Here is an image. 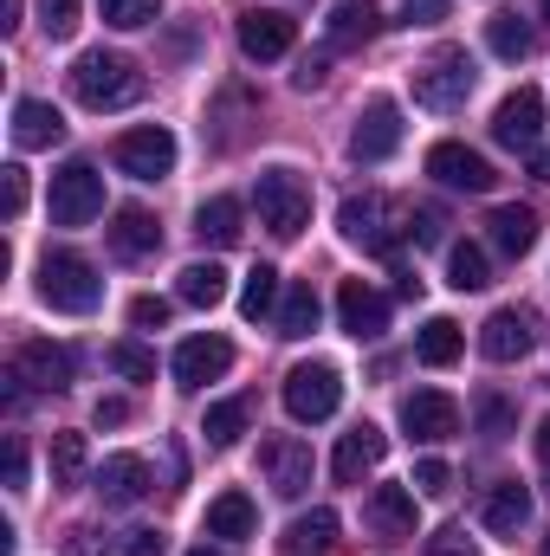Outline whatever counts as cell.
<instances>
[{"instance_id":"1","label":"cell","mask_w":550,"mask_h":556,"mask_svg":"<svg viewBox=\"0 0 550 556\" xmlns=\"http://www.w3.org/2000/svg\"><path fill=\"white\" fill-rule=\"evenodd\" d=\"M337 227H343V240L363 247V253H396L414 233V207L396 201V194H383V188H370V194H350V201L337 207Z\"/></svg>"},{"instance_id":"2","label":"cell","mask_w":550,"mask_h":556,"mask_svg":"<svg viewBox=\"0 0 550 556\" xmlns=\"http://www.w3.org/2000/svg\"><path fill=\"white\" fill-rule=\"evenodd\" d=\"M72 98L85 111H124L142 98V72L124 59V52H85L72 65Z\"/></svg>"},{"instance_id":"3","label":"cell","mask_w":550,"mask_h":556,"mask_svg":"<svg viewBox=\"0 0 550 556\" xmlns=\"http://www.w3.org/2000/svg\"><path fill=\"white\" fill-rule=\"evenodd\" d=\"M473 85H479V72H473V59L460 52V46H447V52H434L427 65H414V104L421 111H460L466 98H473Z\"/></svg>"},{"instance_id":"4","label":"cell","mask_w":550,"mask_h":556,"mask_svg":"<svg viewBox=\"0 0 550 556\" xmlns=\"http://www.w3.org/2000/svg\"><path fill=\"white\" fill-rule=\"evenodd\" d=\"M39 298H46L52 311L85 317V311H98L104 278L91 273V260H78V253H46V260H39Z\"/></svg>"},{"instance_id":"5","label":"cell","mask_w":550,"mask_h":556,"mask_svg":"<svg viewBox=\"0 0 550 556\" xmlns=\"http://www.w3.org/2000/svg\"><path fill=\"white\" fill-rule=\"evenodd\" d=\"M253 201H260V227L273 240H298L304 220H311V194H304V181L291 168H266L260 188H253Z\"/></svg>"},{"instance_id":"6","label":"cell","mask_w":550,"mask_h":556,"mask_svg":"<svg viewBox=\"0 0 550 556\" xmlns=\"http://www.w3.org/2000/svg\"><path fill=\"white\" fill-rule=\"evenodd\" d=\"M46 207H52V227H91V220L104 214V175H98L91 162H65V168L52 175Z\"/></svg>"},{"instance_id":"7","label":"cell","mask_w":550,"mask_h":556,"mask_svg":"<svg viewBox=\"0 0 550 556\" xmlns=\"http://www.w3.org/2000/svg\"><path fill=\"white\" fill-rule=\"evenodd\" d=\"M343 402V376L330 363H298L285 376V415L291 420H330Z\"/></svg>"},{"instance_id":"8","label":"cell","mask_w":550,"mask_h":556,"mask_svg":"<svg viewBox=\"0 0 550 556\" xmlns=\"http://www.w3.org/2000/svg\"><path fill=\"white\" fill-rule=\"evenodd\" d=\"M111 162L130 175V181H162L175 168V137L162 124H142V130H124L111 142Z\"/></svg>"},{"instance_id":"9","label":"cell","mask_w":550,"mask_h":556,"mask_svg":"<svg viewBox=\"0 0 550 556\" xmlns=\"http://www.w3.org/2000/svg\"><path fill=\"white\" fill-rule=\"evenodd\" d=\"M492 142H505V149H518V155H538V142H545V91L518 85V91L492 111Z\"/></svg>"},{"instance_id":"10","label":"cell","mask_w":550,"mask_h":556,"mask_svg":"<svg viewBox=\"0 0 550 556\" xmlns=\"http://www.w3.org/2000/svg\"><path fill=\"white\" fill-rule=\"evenodd\" d=\"M427 175L440 181V188H460V194H492V162L479 155V149H466V142H434L427 149Z\"/></svg>"},{"instance_id":"11","label":"cell","mask_w":550,"mask_h":556,"mask_svg":"<svg viewBox=\"0 0 550 556\" xmlns=\"http://www.w3.org/2000/svg\"><path fill=\"white\" fill-rule=\"evenodd\" d=\"M260 466H266V479H273L278 498H304V492H311V472H317L311 440H291V433H278V440L260 446Z\"/></svg>"},{"instance_id":"12","label":"cell","mask_w":550,"mask_h":556,"mask_svg":"<svg viewBox=\"0 0 550 556\" xmlns=\"http://www.w3.org/2000/svg\"><path fill=\"white\" fill-rule=\"evenodd\" d=\"M72 376H78V356L65 350V343H20L13 350V382H26V389H72Z\"/></svg>"},{"instance_id":"13","label":"cell","mask_w":550,"mask_h":556,"mask_svg":"<svg viewBox=\"0 0 550 556\" xmlns=\"http://www.w3.org/2000/svg\"><path fill=\"white\" fill-rule=\"evenodd\" d=\"M396 142H402V111H396V98H370L363 117H357V130H350V155H357V162H383V155H396Z\"/></svg>"},{"instance_id":"14","label":"cell","mask_w":550,"mask_h":556,"mask_svg":"<svg viewBox=\"0 0 550 556\" xmlns=\"http://www.w3.org/2000/svg\"><path fill=\"white\" fill-rule=\"evenodd\" d=\"M402 427H409V440H421V446L453 440V433H460V402L440 395V389H421V395L402 402Z\"/></svg>"},{"instance_id":"15","label":"cell","mask_w":550,"mask_h":556,"mask_svg":"<svg viewBox=\"0 0 550 556\" xmlns=\"http://www.w3.org/2000/svg\"><path fill=\"white\" fill-rule=\"evenodd\" d=\"M337 324H343L357 343H370V337H383V330H389V298H383V291H370L363 278H343V291H337Z\"/></svg>"},{"instance_id":"16","label":"cell","mask_w":550,"mask_h":556,"mask_svg":"<svg viewBox=\"0 0 550 556\" xmlns=\"http://www.w3.org/2000/svg\"><path fill=\"white\" fill-rule=\"evenodd\" d=\"M234 369V343L227 337H188L182 350H175V382L182 389H208V382H221Z\"/></svg>"},{"instance_id":"17","label":"cell","mask_w":550,"mask_h":556,"mask_svg":"<svg viewBox=\"0 0 550 556\" xmlns=\"http://www.w3.org/2000/svg\"><path fill=\"white\" fill-rule=\"evenodd\" d=\"M363 531L383 538V544H402L414 538V492L409 485H376L370 505H363Z\"/></svg>"},{"instance_id":"18","label":"cell","mask_w":550,"mask_h":556,"mask_svg":"<svg viewBox=\"0 0 550 556\" xmlns=\"http://www.w3.org/2000/svg\"><path fill=\"white\" fill-rule=\"evenodd\" d=\"M383 453H389V433L383 427H350L343 440H337V453H330V472H337V485H357L363 472H376L383 466Z\"/></svg>"},{"instance_id":"19","label":"cell","mask_w":550,"mask_h":556,"mask_svg":"<svg viewBox=\"0 0 550 556\" xmlns=\"http://www.w3.org/2000/svg\"><path fill=\"white\" fill-rule=\"evenodd\" d=\"M291 39H298V26L285 20V13H273V7H253V13H240V52L247 59H285L291 52Z\"/></svg>"},{"instance_id":"20","label":"cell","mask_w":550,"mask_h":556,"mask_svg":"<svg viewBox=\"0 0 550 556\" xmlns=\"http://www.w3.org/2000/svg\"><path fill=\"white\" fill-rule=\"evenodd\" d=\"M324 33H330L337 52H357V46H370L383 33V7L376 0H337L330 20H324Z\"/></svg>"},{"instance_id":"21","label":"cell","mask_w":550,"mask_h":556,"mask_svg":"<svg viewBox=\"0 0 550 556\" xmlns=\"http://www.w3.org/2000/svg\"><path fill=\"white\" fill-rule=\"evenodd\" d=\"M486 240H492L505 260H525V253L538 247V214H532V207H518V201H505V207H492V214H486Z\"/></svg>"},{"instance_id":"22","label":"cell","mask_w":550,"mask_h":556,"mask_svg":"<svg viewBox=\"0 0 550 556\" xmlns=\"http://www.w3.org/2000/svg\"><path fill=\"white\" fill-rule=\"evenodd\" d=\"M479 350H486L492 363H518V356L532 350V317H525V311H492V317L479 324Z\"/></svg>"},{"instance_id":"23","label":"cell","mask_w":550,"mask_h":556,"mask_svg":"<svg viewBox=\"0 0 550 556\" xmlns=\"http://www.w3.org/2000/svg\"><path fill=\"white\" fill-rule=\"evenodd\" d=\"M52 142H65V117L46 98H20L13 104V149H52Z\"/></svg>"},{"instance_id":"24","label":"cell","mask_w":550,"mask_h":556,"mask_svg":"<svg viewBox=\"0 0 550 556\" xmlns=\"http://www.w3.org/2000/svg\"><path fill=\"white\" fill-rule=\"evenodd\" d=\"M142 492H149V466H142L137 453H111L98 466V498L104 505H137Z\"/></svg>"},{"instance_id":"25","label":"cell","mask_w":550,"mask_h":556,"mask_svg":"<svg viewBox=\"0 0 550 556\" xmlns=\"http://www.w3.org/2000/svg\"><path fill=\"white\" fill-rule=\"evenodd\" d=\"M155 247H162L155 214H142V207H117V220H111V253H117V260H149Z\"/></svg>"},{"instance_id":"26","label":"cell","mask_w":550,"mask_h":556,"mask_svg":"<svg viewBox=\"0 0 550 556\" xmlns=\"http://www.w3.org/2000/svg\"><path fill=\"white\" fill-rule=\"evenodd\" d=\"M240 220H247V207H240L234 194H214V201H201V214H195V233H201L208 247H234V240L247 233Z\"/></svg>"},{"instance_id":"27","label":"cell","mask_w":550,"mask_h":556,"mask_svg":"<svg viewBox=\"0 0 550 556\" xmlns=\"http://www.w3.org/2000/svg\"><path fill=\"white\" fill-rule=\"evenodd\" d=\"M460 350H466V330H460L453 317H427V324H421V337H414V356H421L427 369L460 363Z\"/></svg>"},{"instance_id":"28","label":"cell","mask_w":550,"mask_h":556,"mask_svg":"<svg viewBox=\"0 0 550 556\" xmlns=\"http://www.w3.org/2000/svg\"><path fill=\"white\" fill-rule=\"evenodd\" d=\"M532 525V492L525 485H492V498H486V531L492 538H518Z\"/></svg>"},{"instance_id":"29","label":"cell","mask_w":550,"mask_h":556,"mask_svg":"<svg viewBox=\"0 0 550 556\" xmlns=\"http://www.w3.org/2000/svg\"><path fill=\"white\" fill-rule=\"evenodd\" d=\"M175 298L195 304V311H214L227 298V273L214 260H195V266H182V278H175Z\"/></svg>"},{"instance_id":"30","label":"cell","mask_w":550,"mask_h":556,"mask_svg":"<svg viewBox=\"0 0 550 556\" xmlns=\"http://www.w3.org/2000/svg\"><path fill=\"white\" fill-rule=\"evenodd\" d=\"M253 498L247 492H221L214 505H208V538H253Z\"/></svg>"},{"instance_id":"31","label":"cell","mask_w":550,"mask_h":556,"mask_svg":"<svg viewBox=\"0 0 550 556\" xmlns=\"http://www.w3.org/2000/svg\"><path fill=\"white\" fill-rule=\"evenodd\" d=\"M330 538H337V511H324V505H317L311 518H298V525L285 531V551H291V556H324V551H330Z\"/></svg>"},{"instance_id":"32","label":"cell","mask_w":550,"mask_h":556,"mask_svg":"<svg viewBox=\"0 0 550 556\" xmlns=\"http://www.w3.org/2000/svg\"><path fill=\"white\" fill-rule=\"evenodd\" d=\"M317 317H324L317 291H311V285H291V291H285V304H278V337H311V330H317Z\"/></svg>"},{"instance_id":"33","label":"cell","mask_w":550,"mask_h":556,"mask_svg":"<svg viewBox=\"0 0 550 556\" xmlns=\"http://www.w3.org/2000/svg\"><path fill=\"white\" fill-rule=\"evenodd\" d=\"M247 420H253V402H247V395H234V402H214V408H208L201 433H208V446H234V440L247 433Z\"/></svg>"},{"instance_id":"34","label":"cell","mask_w":550,"mask_h":556,"mask_svg":"<svg viewBox=\"0 0 550 556\" xmlns=\"http://www.w3.org/2000/svg\"><path fill=\"white\" fill-rule=\"evenodd\" d=\"M486 46H492L499 59H532L538 39H532V26H525L518 13H492V20H486Z\"/></svg>"},{"instance_id":"35","label":"cell","mask_w":550,"mask_h":556,"mask_svg":"<svg viewBox=\"0 0 550 556\" xmlns=\"http://www.w3.org/2000/svg\"><path fill=\"white\" fill-rule=\"evenodd\" d=\"M447 285H453V291H486V285H492V273H486V253H479L473 240L447 247Z\"/></svg>"},{"instance_id":"36","label":"cell","mask_w":550,"mask_h":556,"mask_svg":"<svg viewBox=\"0 0 550 556\" xmlns=\"http://www.w3.org/2000/svg\"><path fill=\"white\" fill-rule=\"evenodd\" d=\"M278 304H285V298H278V273L273 266H253V273H247V291H240V317L260 324V317H273Z\"/></svg>"},{"instance_id":"37","label":"cell","mask_w":550,"mask_h":556,"mask_svg":"<svg viewBox=\"0 0 550 556\" xmlns=\"http://www.w3.org/2000/svg\"><path fill=\"white\" fill-rule=\"evenodd\" d=\"M85 479V433H52V485Z\"/></svg>"},{"instance_id":"38","label":"cell","mask_w":550,"mask_h":556,"mask_svg":"<svg viewBox=\"0 0 550 556\" xmlns=\"http://www.w3.org/2000/svg\"><path fill=\"white\" fill-rule=\"evenodd\" d=\"M98 13H104V26H117V33H137V26H155L162 0H98Z\"/></svg>"},{"instance_id":"39","label":"cell","mask_w":550,"mask_h":556,"mask_svg":"<svg viewBox=\"0 0 550 556\" xmlns=\"http://www.w3.org/2000/svg\"><path fill=\"white\" fill-rule=\"evenodd\" d=\"M104 363H111L124 382H155V356H149L142 343H130V337H124V343H111V350H104Z\"/></svg>"},{"instance_id":"40","label":"cell","mask_w":550,"mask_h":556,"mask_svg":"<svg viewBox=\"0 0 550 556\" xmlns=\"http://www.w3.org/2000/svg\"><path fill=\"white\" fill-rule=\"evenodd\" d=\"M39 26H46V39H72L78 33V0H39Z\"/></svg>"},{"instance_id":"41","label":"cell","mask_w":550,"mask_h":556,"mask_svg":"<svg viewBox=\"0 0 550 556\" xmlns=\"http://www.w3.org/2000/svg\"><path fill=\"white\" fill-rule=\"evenodd\" d=\"M0 214H7V220H20V214H26V168H20V162H7V168H0Z\"/></svg>"},{"instance_id":"42","label":"cell","mask_w":550,"mask_h":556,"mask_svg":"<svg viewBox=\"0 0 550 556\" xmlns=\"http://www.w3.org/2000/svg\"><path fill=\"white\" fill-rule=\"evenodd\" d=\"M414 492H427V498L453 492V472H447V459H421V466H414Z\"/></svg>"},{"instance_id":"43","label":"cell","mask_w":550,"mask_h":556,"mask_svg":"<svg viewBox=\"0 0 550 556\" xmlns=\"http://www.w3.org/2000/svg\"><path fill=\"white\" fill-rule=\"evenodd\" d=\"M427 556H479V551H473V538H466L460 525H440V531L427 538Z\"/></svg>"},{"instance_id":"44","label":"cell","mask_w":550,"mask_h":556,"mask_svg":"<svg viewBox=\"0 0 550 556\" xmlns=\"http://www.w3.org/2000/svg\"><path fill=\"white\" fill-rule=\"evenodd\" d=\"M453 13V0H402V20L409 26H440Z\"/></svg>"},{"instance_id":"45","label":"cell","mask_w":550,"mask_h":556,"mask_svg":"<svg viewBox=\"0 0 550 556\" xmlns=\"http://www.w3.org/2000/svg\"><path fill=\"white\" fill-rule=\"evenodd\" d=\"M130 324H137V330H162V324H168V298H137V304H130Z\"/></svg>"},{"instance_id":"46","label":"cell","mask_w":550,"mask_h":556,"mask_svg":"<svg viewBox=\"0 0 550 556\" xmlns=\"http://www.w3.org/2000/svg\"><path fill=\"white\" fill-rule=\"evenodd\" d=\"M479 427L499 440V433H512V408L499 402V395H479Z\"/></svg>"},{"instance_id":"47","label":"cell","mask_w":550,"mask_h":556,"mask_svg":"<svg viewBox=\"0 0 550 556\" xmlns=\"http://www.w3.org/2000/svg\"><path fill=\"white\" fill-rule=\"evenodd\" d=\"M324 78H330V59H324V52H311V59H298V72H291V85H298V91H317Z\"/></svg>"},{"instance_id":"48","label":"cell","mask_w":550,"mask_h":556,"mask_svg":"<svg viewBox=\"0 0 550 556\" xmlns=\"http://www.w3.org/2000/svg\"><path fill=\"white\" fill-rule=\"evenodd\" d=\"M440 227H447L440 207H414V240H421V247H440Z\"/></svg>"},{"instance_id":"49","label":"cell","mask_w":550,"mask_h":556,"mask_svg":"<svg viewBox=\"0 0 550 556\" xmlns=\"http://www.w3.org/2000/svg\"><path fill=\"white\" fill-rule=\"evenodd\" d=\"M0 466H7V485L20 492V485H26V446H20V433H7V459H0Z\"/></svg>"},{"instance_id":"50","label":"cell","mask_w":550,"mask_h":556,"mask_svg":"<svg viewBox=\"0 0 550 556\" xmlns=\"http://www.w3.org/2000/svg\"><path fill=\"white\" fill-rule=\"evenodd\" d=\"M65 556H104L98 551V531H91V525H72V531H65Z\"/></svg>"},{"instance_id":"51","label":"cell","mask_w":550,"mask_h":556,"mask_svg":"<svg viewBox=\"0 0 550 556\" xmlns=\"http://www.w3.org/2000/svg\"><path fill=\"white\" fill-rule=\"evenodd\" d=\"M162 551H168L162 531H130V544H124V556H162Z\"/></svg>"},{"instance_id":"52","label":"cell","mask_w":550,"mask_h":556,"mask_svg":"<svg viewBox=\"0 0 550 556\" xmlns=\"http://www.w3.org/2000/svg\"><path fill=\"white\" fill-rule=\"evenodd\" d=\"M130 420V402H98V427H124Z\"/></svg>"},{"instance_id":"53","label":"cell","mask_w":550,"mask_h":556,"mask_svg":"<svg viewBox=\"0 0 550 556\" xmlns=\"http://www.w3.org/2000/svg\"><path fill=\"white\" fill-rule=\"evenodd\" d=\"M20 26V0H0V33H13Z\"/></svg>"},{"instance_id":"54","label":"cell","mask_w":550,"mask_h":556,"mask_svg":"<svg viewBox=\"0 0 550 556\" xmlns=\"http://www.w3.org/2000/svg\"><path fill=\"white\" fill-rule=\"evenodd\" d=\"M532 168H538V181H550V142H538V155H532Z\"/></svg>"},{"instance_id":"55","label":"cell","mask_w":550,"mask_h":556,"mask_svg":"<svg viewBox=\"0 0 550 556\" xmlns=\"http://www.w3.org/2000/svg\"><path fill=\"white\" fill-rule=\"evenodd\" d=\"M538 459H545V466H550V415L538 420Z\"/></svg>"},{"instance_id":"56","label":"cell","mask_w":550,"mask_h":556,"mask_svg":"<svg viewBox=\"0 0 550 556\" xmlns=\"http://www.w3.org/2000/svg\"><path fill=\"white\" fill-rule=\"evenodd\" d=\"M188 556H221V551H208V544H201V551H188Z\"/></svg>"},{"instance_id":"57","label":"cell","mask_w":550,"mask_h":556,"mask_svg":"<svg viewBox=\"0 0 550 556\" xmlns=\"http://www.w3.org/2000/svg\"><path fill=\"white\" fill-rule=\"evenodd\" d=\"M545 20H550V0H545Z\"/></svg>"},{"instance_id":"58","label":"cell","mask_w":550,"mask_h":556,"mask_svg":"<svg viewBox=\"0 0 550 556\" xmlns=\"http://www.w3.org/2000/svg\"><path fill=\"white\" fill-rule=\"evenodd\" d=\"M545 556H550V538H545Z\"/></svg>"}]
</instances>
